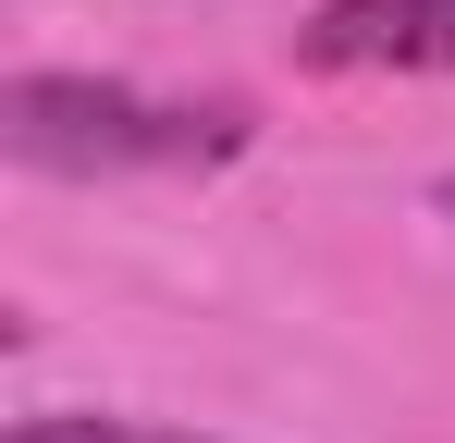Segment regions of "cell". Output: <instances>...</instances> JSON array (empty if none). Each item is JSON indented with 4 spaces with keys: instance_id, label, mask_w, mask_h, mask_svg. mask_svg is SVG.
<instances>
[{
    "instance_id": "1",
    "label": "cell",
    "mask_w": 455,
    "mask_h": 443,
    "mask_svg": "<svg viewBox=\"0 0 455 443\" xmlns=\"http://www.w3.org/2000/svg\"><path fill=\"white\" fill-rule=\"evenodd\" d=\"M0 148L25 173H210L246 148V111L234 99H148L111 74H12Z\"/></svg>"
},
{
    "instance_id": "3",
    "label": "cell",
    "mask_w": 455,
    "mask_h": 443,
    "mask_svg": "<svg viewBox=\"0 0 455 443\" xmlns=\"http://www.w3.org/2000/svg\"><path fill=\"white\" fill-rule=\"evenodd\" d=\"M0 443H222V431H185V419H111V407H37V419H12Z\"/></svg>"
},
{
    "instance_id": "2",
    "label": "cell",
    "mask_w": 455,
    "mask_h": 443,
    "mask_svg": "<svg viewBox=\"0 0 455 443\" xmlns=\"http://www.w3.org/2000/svg\"><path fill=\"white\" fill-rule=\"evenodd\" d=\"M307 74H455V0H320L296 25Z\"/></svg>"
},
{
    "instance_id": "4",
    "label": "cell",
    "mask_w": 455,
    "mask_h": 443,
    "mask_svg": "<svg viewBox=\"0 0 455 443\" xmlns=\"http://www.w3.org/2000/svg\"><path fill=\"white\" fill-rule=\"evenodd\" d=\"M431 210H443V222H455V173H443V185H431Z\"/></svg>"
}]
</instances>
